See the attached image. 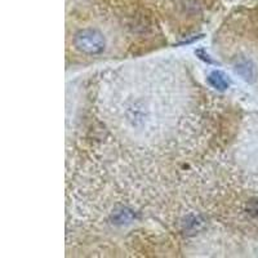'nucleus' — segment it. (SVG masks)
Segmentation results:
<instances>
[{
    "label": "nucleus",
    "instance_id": "nucleus-3",
    "mask_svg": "<svg viewBox=\"0 0 258 258\" xmlns=\"http://www.w3.org/2000/svg\"><path fill=\"white\" fill-rule=\"evenodd\" d=\"M208 82L209 84H211L214 89H217V91H226V89L230 87V80L227 79L226 74L218 70L209 74Z\"/></svg>",
    "mask_w": 258,
    "mask_h": 258
},
{
    "label": "nucleus",
    "instance_id": "nucleus-5",
    "mask_svg": "<svg viewBox=\"0 0 258 258\" xmlns=\"http://www.w3.org/2000/svg\"><path fill=\"white\" fill-rule=\"evenodd\" d=\"M195 54H197V56L199 57V58L202 59V61L207 62V63H209V64H216V63H217V62L213 61V59L211 58V56H209L208 53L206 52V49H197V50H195Z\"/></svg>",
    "mask_w": 258,
    "mask_h": 258
},
{
    "label": "nucleus",
    "instance_id": "nucleus-4",
    "mask_svg": "<svg viewBox=\"0 0 258 258\" xmlns=\"http://www.w3.org/2000/svg\"><path fill=\"white\" fill-rule=\"evenodd\" d=\"M246 213L254 220H258V198H252L245 206Z\"/></svg>",
    "mask_w": 258,
    "mask_h": 258
},
{
    "label": "nucleus",
    "instance_id": "nucleus-2",
    "mask_svg": "<svg viewBox=\"0 0 258 258\" xmlns=\"http://www.w3.org/2000/svg\"><path fill=\"white\" fill-rule=\"evenodd\" d=\"M235 71L238 75H240L245 82H254L255 80V68L250 59L241 58L235 64Z\"/></svg>",
    "mask_w": 258,
    "mask_h": 258
},
{
    "label": "nucleus",
    "instance_id": "nucleus-1",
    "mask_svg": "<svg viewBox=\"0 0 258 258\" xmlns=\"http://www.w3.org/2000/svg\"><path fill=\"white\" fill-rule=\"evenodd\" d=\"M74 45L79 52L88 54V56H97L105 50L106 39L101 31L96 29H83L74 36Z\"/></svg>",
    "mask_w": 258,
    "mask_h": 258
}]
</instances>
